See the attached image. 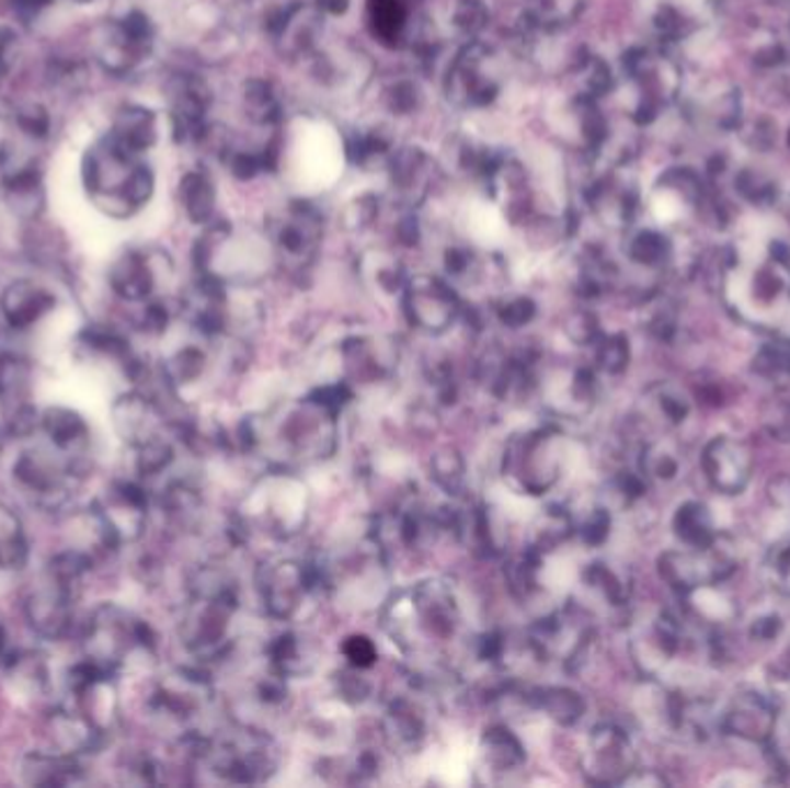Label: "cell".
<instances>
[{"label":"cell","mask_w":790,"mask_h":788,"mask_svg":"<svg viewBox=\"0 0 790 788\" xmlns=\"http://www.w3.org/2000/svg\"><path fill=\"white\" fill-rule=\"evenodd\" d=\"M340 446V412L312 391L304 398L277 404L262 416L243 419L237 429V449L266 454L273 467L327 462Z\"/></svg>","instance_id":"obj_1"},{"label":"cell","mask_w":790,"mask_h":788,"mask_svg":"<svg viewBox=\"0 0 790 788\" xmlns=\"http://www.w3.org/2000/svg\"><path fill=\"white\" fill-rule=\"evenodd\" d=\"M462 623L458 592L448 579H425L389 594L383 602V631L402 652H421L451 643Z\"/></svg>","instance_id":"obj_2"},{"label":"cell","mask_w":790,"mask_h":788,"mask_svg":"<svg viewBox=\"0 0 790 788\" xmlns=\"http://www.w3.org/2000/svg\"><path fill=\"white\" fill-rule=\"evenodd\" d=\"M183 742L192 761L229 784H262L280 770L283 763L277 740L241 721L210 738L187 733Z\"/></svg>","instance_id":"obj_3"},{"label":"cell","mask_w":790,"mask_h":788,"mask_svg":"<svg viewBox=\"0 0 790 788\" xmlns=\"http://www.w3.org/2000/svg\"><path fill=\"white\" fill-rule=\"evenodd\" d=\"M310 516V491L301 477L291 470L273 467L250 488L243 500L239 525L241 537H266L289 541L301 535Z\"/></svg>","instance_id":"obj_4"},{"label":"cell","mask_w":790,"mask_h":788,"mask_svg":"<svg viewBox=\"0 0 790 788\" xmlns=\"http://www.w3.org/2000/svg\"><path fill=\"white\" fill-rule=\"evenodd\" d=\"M564 472V435L552 423L514 433L502 449L500 475L525 498H543Z\"/></svg>","instance_id":"obj_5"},{"label":"cell","mask_w":790,"mask_h":788,"mask_svg":"<svg viewBox=\"0 0 790 788\" xmlns=\"http://www.w3.org/2000/svg\"><path fill=\"white\" fill-rule=\"evenodd\" d=\"M264 613L275 623H291L306 608L314 592H322V573L312 560L268 558L254 571Z\"/></svg>","instance_id":"obj_6"},{"label":"cell","mask_w":790,"mask_h":788,"mask_svg":"<svg viewBox=\"0 0 790 788\" xmlns=\"http://www.w3.org/2000/svg\"><path fill=\"white\" fill-rule=\"evenodd\" d=\"M402 310L408 322L428 335H442L462 315V304L456 289L437 275H414L402 289Z\"/></svg>","instance_id":"obj_7"},{"label":"cell","mask_w":790,"mask_h":788,"mask_svg":"<svg viewBox=\"0 0 790 788\" xmlns=\"http://www.w3.org/2000/svg\"><path fill=\"white\" fill-rule=\"evenodd\" d=\"M500 89L497 58L493 49L479 45V42L465 47L448 70V100H454L458 106H467V110L490 104L500 95Z\"/></svg>","instance_id":"obj_8"},{"label":"cell","mask_w":790,"mask_h":788,"mask_svg":"<svg viewBox=\"0 0 790 788\" xmlns=\"http://www.w3.org/2000/svg\"><path fill=\"white\" fill-rule=\"evenodd\" d=\"M581 770L592 784H625L636 773V750L631 738L615 723L594 727L581 754Z\"/></svg>","instance_id":"obj_9"},{"label":"cell","mask_w":790,"mask_h":788,"mask_svg":"<svg viewBox=\"0 0 790 788\" xmlns=\"http://www.w3.org/2000/svg\"><path fill=\"white\" fill-rule=\"evenodd\" d=\"M400 366V347L387 335H352L340 345V368L352 387L387 381Z\"/></svg>","instance_id":"obj_10"},{"label":"cell","mask_w":790,"mask_h":788,"mask_svg":"<svg viewBox=\"0 0 790 788\" xmlns=\"http://www.w3.org/2000/svg\"><path fill=\"white\" fill-rule=\"evenodd\" d=\"M271 239L291 264H308L322 239V216L310 204H291L271 222Z\"/></svg>","instance_id":"obj_11"},{"label":"cell","mask_w":790,"mask_h":788,"mask_svg":"<svg viewBox=\"0 0 790 788\" xmlns=\"http://www.w3.org/2000/svg\"><path fill=\"white\" fill-rule=\"evenodd\" d=\"M106 283L116 298L125 304H146L158 298L162 273L158 254L146 250H125L112 262Z\"/></svg>","instance_id":"obj_12"},{"label":"cell","mask_w":790,"mask_h":788,"mask_svg":"<svg viewBox=\"0 0 790 788\" xmlns=\"http://www.w3.org/2000/svg\"><path fill=\"white\" fill-rule=\"evenodd\" d=\"M112 425L116 435L135 449L160 433H164L167 414L160 400L144 389H133L116 398L112 404Z\"/></svg>","instance_id":"obj_13"},{"label":"cell","mask_w":790,"mask_h":788,"mask_svg":"<svg viewBox=\"0 0 790 788\" xmlns=\"http://www.w3.org/2000/svg\"><path fill=\"white\" fill-rule=\"evenodd\" d=\"M56 310V294L33 278H16L0 292V319L12 331H28Z\"/></svg>","instance_id":"obj_14"},{"label":"cell","mask_w":790,"mask_h":788,"mask_svg":"<svg viewBox=\"0 0 790 788\" xmlns=\"http://www.w3.org/2000/svg\"><path fill=\"white\" fill-rule=\"evenodd\" d=\"M381 740L387 742V747L393 752H416L423 747V742L428 740L431 733V719L428 710L423 708V703L402 694L393 696L389 700L387 710L381 717Z\"/></svg>","instance_id":"obj_15"},{"label":"cell","mask_w":790,"mask_h":788,"mask_svg":"<svg viewBox=\"0 0 790 788\" xmlns=\"http://www.w3.org/2000/svg\"><path fill=\"white\" fill-rule=\"evenodd\" d=\"M702 467L710 483L725 495H735L749 483L752 454L742 442L717 437L702 454Z\"/></svg>","instance_id":"obj_16"},{"label":"cell","mask_w":790,"mask_h":788,"mask_svg":"<svg viewBox=\"0 0 790 788\" xmlns=\"http://www.w3.org/2000/svg\"><path fill=\"white\" fill-rule=\"evenodd\" d=\"M264 654H266V666L287 679L306 677L319 666L317 638L296 629H287L273 636Z\"/></svg>","instance_id":"obj_17"},{"label":"cell","mask_w":790,"mask_h":788,"mask_svg":"<svg viewBox=\"0 0 790 788\" xmlns=\"http://www.w3.org/2000/svg\"><path fill=\"white\" fill-rule=\"evenodd\" d=\"M479 768L493 777L518 773L527 763V747L520 735L506 723H490L477 744Z\"/></svg>","instance_id":"obj_18"},{"label":"cell","mask_w":790,"mask_h":788,"mask_svg":"<svg viewBox=\"0 0 790 788\" xmlns=\"http://www.w3.org/2000/svg\"><path fill=\"white\" fill-rule=\"evenodd\" d=\"M520 698L527 710L539 712L541 717L558 723L562 729L575 727V723H579L587 712V703L583 694L564 685L525 687L520 689Z\"/></svg>","instance_id":"obj_19"},{"label":"cell","mask_w":790,"mask_h":788,"mask_svg":"<svg viewBox=\"0 0 790 788\" xmlns=\"http://www.w3.org/2000/svg\"><path fill=\"white\" fill-rule=\"evenodd\" d=\"M723 729L733 735L763 742L775 733V710L763 696L744 694L733 703L731 712L725 715Z\"/></svg>","instance_id":"obj_20"},{"label":"cell","mask_w":790,"mask_h":788,"mask_svg":"<svg viewBox=\"0 0 790 788\" xmlns=\"http://www.w3.org/2000/svg\"><path fill=\"white\" fill-rule=\"evenodd\" d=\"M110 137L130 153L141 156L151 151L158 141V118L153 112L144 110V106L125 104L112 121Z\"/></svg>","instance_id":"obj_21"},{"label":"cell","mask_w":790,"mask_h":788,"mask_svg":"<svg viewBox=\"0 0 790 788\" xmlns=\"http://www.w3.org/2000/svg\"><path fill=\"white\" fill-rule=\"evenodd\" d=\"M573 537H575V525L571 511L560 504H550L537 518H534L525 546L537 552V556L548 558L554 550H560L564 544H569Z\"/></svg>","instance_id":"obj_22"},{"label":"cell","mask_w":790,"mask_h":788,"mask_svg":"<svg viewBox=\"0 0 790 788\" xmlns=\"http://www.w3.org/2000/svg\"><path fill=\"white\" fill-rule=\"evenodd\" d=\"M428 158L421 151V148H402L400 153L393 156L391 162V181L393 187L402 197L408 199H421L425 195V185H428Z\"/></svg>","instance_id":"obj_23"},{"label":"cell","mask_w":790,"mask_h":788,"mask_svg":"<svg viewBox=\"0 0 790 788\" xmlns=\"http://www.w3.org/2000/svg\"><path fill=\"white\" fill-rule=\"evenodd\" d=\"M31 560V544L16 511L0 504V573L21 571Z\"/></svg>","instance_id":"obj_24"},{"label":"cell","mask_w":790,"mask_h":788,"mask_svg":"<svg viewBox=\"0 0 790 788\" xmlns=\"http://www.w3.org/2000/svg\"><path fill=\"white\" fill-rule=\"evenodd\" d=\"M431 477L448 500H460L467 491V462L456 446H444L431 458Z\"/></svg>","instance_id":"obj_25"},{"label":"cell","mask_w":790,"mask_h":788,"mask_svg":"<svg viewBox=\"0 0 790 788\" xmlns=\"http://www.w3.org/2000/svg\"><path fill=\"white\" fill-rule=\"evenodd\" d=\"M673 527H675V535L691 548H705L717 539L710 511H708V506L698 504V502H689L685 506H679L675 514V521H673Z\"/></svg>","instance_id":"obj_26"},{"label":"cell","mask_w":790,"mask_h":788,"mask_svg":"<svg viewBox=\"0 0 790 788\" xmlns=\"http://www.w3.org/2000/svg\"><path fill=\"white\" fill-rule=\"evenodd\" d=\"M585 585L602 596L610 606H625L629 602V583L612 564L608 562H592L583 571Z\"/></svg>","instance_id":"obj_27"},{"label":"cell","mask_w":790,"mask_h":788,"mask_svg":"<svg viewBox=\"0 0 790 788\" xmlns=\"http://www.w3.org/2000/svg\"><path fill=\"white\" fill-rule=\"evenodd\" d=\"M368 14L373 31L381 42H398L408 28L410 10L404 0H368Z\"/></svg>","instance_id":"obj_28"},{"label":"cell","mask_w":790,"mask_h":788,"mask_svg":"<svg viewBox=\"0 0 790 788\" xmlns=\"http://www.w3.org/2000/svg\"><path fill=\"white\" fill-rule=\"evenodd\" d=\"M181 202L192 222H208L216 206V190L204 174H187L181 181Z\"/></svg>","instance_id":"obj_29"},{"label":"cell","mask_w":790,"mask_h":788,"mask_svg":"<svg viewBox=\"0 0 790 788\" xmlns=\"http://www.w3.org/2000/svg\"><path fill=\"white\" fill-rule=\"evenodd\" d=\"M335 696L340 703H345L350 708L363 706V703L370 700L375 694V683L370 677V671H358L352 666H345L343 671L335 673Z\"/></svg>","instance_id":"obj_30"},{"label":"cell","mask_w":790,"mask_h":788,"mask_svg":"<svg viewBox=\"0 0 790 788\" xmlns=\"http://www.w3.org/2000/svg\"><path fill=\"white\" fill-rule=\"evenodd\" d=\"M243 102H245L248 116L254 123L271 125L280 118V102H277V95L273 93L271 83H266V81H260V79L250 81L243 93Z\"/></svg>","instance_id":"obj_31"},{"label":"cell","mask_w":790,"mask_h":788,"mask_svg":"<svg viewBox=\"0 0 790 788\" xmlns=\"http://www.w3.org/2000/svg\"><path fill=\"white\" fill-rule=\"evenodd\" d=\"M583 0H534L531 21L543 31L560 28L581 14Z\"/></svg>","instance_id":"obj_32"},{"label":"cell","mask_w":790,"mask_h":788,"mask_svg":"<svg viewBox=\"0 0 790 788\" xmlns=\"http://www.w3.org/2000/svg\"><path fill=\"white\" fill-rule=\"evenodd\" d=\"M594 347H596V354H594L596 368L608 375H619L627 370L631 352H629V340L625 335H619V333L602 335L594 343Z\"/></svg>","instance_id":"obj_33"},{"label":"cell","mask_w":790,"mask_h":788,"mask_svg":"<svg viewBox=\"0 0 790 788\" xmlns=\"http://www.w3.org/2000/svg\"><path fill=\"white\" fill-rule=\"evenodd\" d=\"M340 654L345 659V666L358 671H373L379 662V648L368 633H350L340 643Z\"/></svg>","instance_id":"obj_34"},{"label":"cell","mask_w":790,"mask_h":788,"mask_svg":"<svg viewBox=\"0 0 790 788\" xmlns=\"http://www.w3.org/2000/svg\"><path fill=\"white\" fill-rule=\"evenodd\" d=\"M573 525L575 537L585 546H602L610 535V514L604 506H592L581 521L573 518Z\"/></svg>","instance_id":"obj_35"},{"label":"cell","mask_w":790,"mask_h":788,"mask_svg":"<svg viewBox=\"0 0 790 788\" xmlns=\"http://www.w3.org/2000/svg\"><path fill=\"white\" fill-rule=\"evenodd\" d=\"M389 148H391V137L383 130L373 127V130H360L358 135H354V139L350 141V156L358 164H368V162L381 158L389 151Z\"/></svg>","instance_id":"obj_36"},{"label":"cell","mask_w":790,"mask_h":788,"mask_svg":"<svg viewBox=\"0 0 790 788\" xmlns=\"http://www.w3.org/2000/svg\"><path fill=\"white\" fill-rule=\"evenodd\" d=\"M495 315L506 329H523L534 322L537 317V304L529 296H508L497 304Z\"/></svg>","instance_id":"obj_37"},{"label":"cell","mask_w":790,"mask_h":788,"mask_svg":"<svg viewBox=\"0 0 790 788\" xmlns=\"http://www.w3.org/2000/svg\"><path fill=\"white\" fill-rule=\"evenodd\" d=\"M564 333L579 347H589L596 340L602 338L599 327H596V319L589 312H573L564 322Z\"/></svg>","instance_id":"obj_38"},{"label":"cell","mask_w":790,"mask_h":788,"mask_svg":"<svg viewBox=\"0 0 790 788\" xmlns=\"http://www.w3.org/2000/svg\"><path fill=\"white\" fill-rule=\"evenodd\" d=\"M488 21V10L483 8L481 0H460L454 10V26L465 33L474 35L479 33Z\"/></svg>","instance_id":"obj_39"},{"label":"cell","mask_w":790,"mask_h":788,"mask_svg":"<svg viewBox=\"0 0 790 788\" xmlns=\"http://www.w3.org/2000/svg\"><path fill=\"white\" fill-rule=\"evenodd\" d=\"M643 472L654 479H673L677 475V458L664 446H648L643 454Z\"/></svg>","instance_id":"obj_40"},{"label":"cell","mask_w":790,"mask_h":788,"mask_svg":"<svg viewBox=\"0 0 790 788\" xmlns=\"http://www.w3.org/2000/svg\"><path fill=\"white\" fill-rule=\"evenodd\" d=\"M477 266H479L477 254L467 248L456 245V248H448L444 254V269L448 275H451V278H467V275L474 273Z\"/></svg>","instance_id":"obj_41"},{"label":"cell","mask_w":790,"mask_h":788,"mask_svg":"<svg viewBox=\"0 0 790 788\" xmlns=\"http://www.w3.org/2000/svg\"><path fill=\"white\" fill-rule=\"evenodd\" d=\"M387 102H389L391 112L410 114L412 110H416V104H419V91L412 81H396L393 87L387 91Z\"/></svg>","instance_id":"obj_42"},{"label":"cell","mask_w":790,"mask_h":788,"mask_svg":"<svg viewBox=\"0 0 790 788\" xmlns=\"http://www.w3.org/2000/svg\"><path fill=\"white\" fill-rule=\"evenodd\" d=\"M756 366L763 373H790V343H779L765 347L756 358Z\"/></svg>","instance_id":"obj_43"},{"label":"cell","mask_w":790,"mask_h":788,"mask_svg":"<svg viewBox=\"0 0 790 788\" xmlns=\"http://www.w3.org/2000/svg\"><path fill=\"white\" fill-rule=\"evenodd\" d=\"M656 402H659V410L668 416L671 423L685 421V416H687V412H689V404H687L685 396L677 393V391L671 389V387H661V389H659Z\"/></svg>","instance_id":"obj_44"},{"label":"cell","mask_w":790,"mask_h":788,"mask_svg":"<svg viewBox=\"0 0 790 788\" xmlns=\"http://www.w3.org/2000/svg\"><path fill=\"white\" fill-rule=\"evenodd\" d=\"M375 216H377V199H375L373 195L358 197V199L350 206V210H347V220H350V225L356 227V229L368 227V225L375 220Z\"/></svg>","instance_id":"obj_45"},{"label":"cell","mask_w":790,"mask_h":788,"mask_svg":"<svg viewBox=\"0 0 790 788\" xmlns=\"http://www.w3.org/2000/svg\"><path fill=\"white\" fill-rule=\"evenodd\" d=\"M772 579L777 590L783 594H790V544L777 550L775 562H772Z\"/></svg>","instance_id":"obj_46"},{"label":"cell","mask_w":790,"mask_h":788,"mask_svg":"<svg viewBox=\"0 0 790 788\" xmlns=\"http://www.w3.org/2000/svg\"><path fill=\"white\" fill-rule=\"evenodd\" d=\"M659 252H661L659 241L652 239V237H643L633 245V258L638 262H648L650 264V262H654L659 258Z\"/></svg>","instance_id":"obj_47"},{"label":"cell","mask_w":790,"mask_h":788,"mask_svg":"<svg viewBox=\"0 0 790 788\" xmlns=\"http://www.w3.org/2000/svg\"><path fill=\"white\" fill-rule=\"evenodd\" d=\"M779 629H781V623H779V617H775V615L760 617V620L754 625V633L758 638H763V641H770V638H775L779 633Z\"/></svg>","instance_id":"obj_48"},{"label":"cell","mask_w":790,"mask_h":788,"mask_svg":"<svg viewBox=\"0 0 790 788\" xmlns=\"http://www.w3.org/2000/svg\"><path fill=\"white\" fill-rule=\"evenodd\" d=\"M352 0H317V10L331 14V16H343L350 10Z\"/></svg>","instance_id":"obj_49"}]
</instances>
